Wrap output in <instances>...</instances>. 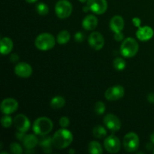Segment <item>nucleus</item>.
<instances>
[{"label": "nucleus", "mask_w": 154, "mask_h": 154, "mask_svg": "<svg viewBox=\"0 0 154 154\" xmlns=\"http://www.w3.org/2000/svg\"><path fill=\"white\" fill-rule=\"evenodd\" d=\"M54 124L49 117H40L36 119L32 125V130L39 136L48 135L52 131Z\"/></svg>", "instance_id": "nucleus-2"}, {"label": "nucleus", "mask_w": 154, "mask_h": 154, "mask_svg": "<svg viewBox=\"0 0 154 154\" xmlns=\"http://www.w3.org/2000/svg\"><path fill=\"white\" fill-rule=\"evenodd\" d=\"M73 138V134L70 131L66 128H62L53 135V146L57 150H63L71 145Z\"/></svg>", "instance_id": "nucleus-1"}, {"label": "nucleus", "mask_w": 154, "mask_h": 154, "mask_svg": "<svg viewBox=\"0 0 154 154\" xmlns=\"http://www.w3.org/2000/svg\"><path fill=\"white\" fill-rule=\"evenodd\" d=\"M89 45L95 51H100L105 45V38L99 32H93L88 37Z\"/></svg>", "instance_id": "nucleus-12"}, {"label": "nucleus", "mask_w": 154, "mask_h": 154, "mask_svg": "<svg viewBox=\"0 0 154 154\" xmlns=\"http://www.w3.org/2000/svg\"><path fill=\"white\" fill-rule=\"evenodd\" d=\"M90 10V8H89V7L87 6V5L86 6H84V7H83V11L84 12H88Z\"/></svg>", "instance_id": "nucleus-37"}, {"label": "nucleus", "mask_w": 154, "mask_h": 154, "mask_svg": "<svg viewBox=\"0 0 154 154\" xmlns=\"http://www.w3.org/2000/svg\"><path fill=\"white\" fill-rule=\"evenodd\" d=\"M74 38L76 42L81 43V42H84V38H85V35L82 32H77L74 35Z\"/></svg>", "instance_id": "nucleus-31"}, {"label": "nucleus", "mask_w": 154, "mask_h": 154, "mask_svg": "<svg viewBox=\"0 0 154 154\" xmlns=\"http://www.w3.org/2000/svg\"><path fill=\"white\" fill-rule=\"evenodd\" d=\"M150 141H151L152 143H153V144H154V132H153V133L150 135Z\"/></svg>", "instance_id": "nucleus-38"}, {"label": "nucleus", "mask_w": 154, "mask_h": 154, "mask_svg": "<svg viewBox=\"0 0 154 154\" xmlns=\"http://www.w3.org/2000/svg\"><path fill=\"white\" fill-rule=\"evenodd\" d=\"M0 52L2 55H8L12 51L14 48L13 41L8 37H3L1 38Z\"/></svg>", "instance_id": "nucleus-19"}, {"label": "nucleus", "mask_w": 154, "mask_h": 154, "mask_svg": "<svg viewBox=\"0 0 154 154\" xmlns=\"http://www.w3.org/2000/svg\"><path fill=\"white\" fill-rule=\"evenodd\" d=\"M87 5L93 13L98 15L105 14L108 9L107 0H88Z\"/></svg>", "instance_id": "nucleus-10"}, {"label": "nucleus", "mask_w": 154, "mask_h": 154, "mask_svg": "<svg viewBox=\"0 0 154 154\" xmlns=\"http://www.w3.org/2000/svg\"><path fill=\"white\" fill-rule=\"evenodd\" d=\"M35 10L37 13L41 16H46L49 13V7L48 5L44 2H40L35 6Z\"/></svg>", "instance_id": "nucleus-26"}, {"label": "nucleus", "mask_w": 154, "mask_h": 154, "mask_svg": "<svg viewBox=\"0 0 154 154\" xmlns=\"http://www.w3.org/2000/svg\"><path fill=\"white\" fill-rule=\"evenodd\" d=\"M153 145H154L153 143H152L151 141H150V142H148L147 144H146V148H147V150H151L153 148Z\"/></svg>", "instance_id": "nucleus-36"}, {"label": "nucleus", "mask_w": 154, "mask_h": 154, "mask_svg": "<svg viewBox=\"0 0 154 154\" xmlns=\"http://www.w3.org/2000/svg\"><path fill=\"white\" fill-rule=\"evenodd\" d=\"M14 125L18 132H26L30 128V120L26 115L22 114H17L14 119Z\"/></svg>", "instance_id": "nucleus-13"}, {"label": "nucleus", "mask_w": 154, "mask_h": 154, "mask_svg": "<svg viewBox=\"0 0 154 154\" xmlns=\"http://www.w3.org/2000/svg\"><path fill=\"white\" fill-rule=\"evenodd\" d=\"M124 20L120 15H115L111 19L109 23L110 29L114 33L123 31L124 28Z\"/></svg>", "instance_id": "nucleus-16"}, {"label": "nucleus", "mask_w": 154, "mask_h": 154, "mask_svg": "<svg viewBox=\"0 0 154 154\" xmlns=\"http://www.w3.org/2000/svg\"><path fill=\"white\" fill-rule=\"evenodd\" d=\"M105 110H106V107H105V104L104 102L99 101L95 104L94 111L98 115H102L105 112Z\"/></svg>", "instance_id": "nucleus-27"}, {"label": "nucleus", "mask_w": 154, "mask_h": 154, "mask_svg": "<svg viewBox=\"0 0 154 154\" xmlns=\"http://www.w3.org/2000/svg\"><path fill=\"white\" fill-rule=\"evenodd\" d=\"M36 135V134H28L25 135L22 141L26 150H33L38 144L39 139Z\"/></svg>", "instance_id": "nucleus-18"}, {"label": "nucleus", "mask_w": 154, "mask_h": 154, "mask_svg": "<svg viewBox=\"0 0 154 154\" xmlns=\"http://www.w3.org/2000/svg\"><path fill=\"white\" fill-rule=\"evenodd\" d=\"M139 45L138 42L132 37H128L122 42L120 46V54L125 58H132L138 52Z\"/></svg>", "instance_id": "nucleus-4"}, {"label": "nucleus", "mask_w": 154, "mask_h": 154, "mask_svg": "<svg viewBox=\"0 0 154 154\" xmlns=\"http://www.w3.org/2000/svg\"><path fill=\"white\" fill-rule=\"evenodd\" d=\"M54 36L51 33L43 32L39 34L35 40V46L39 51H50L54 48L56 44Z\"/></svg>", "instance_id": "nucleus-3"}, {"label": "nucleus", "mask_w": 154, "mask_h": 154, "mask_svg": "<svg viewBox=\"0 0 154 154\" xmlns=\"http://www.w3.org/2000/svg\"><path fill=\"white\" fill-rule=\"evenodd\" d=\"M132 23H133V25L135 26V27H137V28H139V27L141 26V20L140 19L139 17H133V18H132Z\"/></svg>", "instance_id": "nucleus-33"}, {"label": "nucleus", "mask_w": 154, "mask_h": 154, "mask_svg": "<svg viewBox=\"0 0 154 154\" xmlns=\"http://www.w3.org/2000/svg\"><path fill=\"white\" fill-rule=\"evenodd\" d=\"M88 152L91 154H102L103 153V150L100 143L96 141H93L89 144Z\"/></svg>", "instance_id": "nucleus-23"}, {"label": "nucleus", "mask_w": 154, "mask_h": 154, "mask_svg": "<svg viewBox=\"0 0 154 154\" xmlns=\"http://www.w3.org/2000/svg\"><path fill=\"white\" fill-rule=\"evenodd\" d=\"M98 26V18L93 14L86 16L82 20V26L87 31H93Z\"/></svg>", "instance_id": "nucleus-17"}, {"label": "nucleus", "mask_w": 154, "mask_h": 154, "mask_svg": "<svg viewBox=\"0 0 154 154\" xmlns=\"http://www.w3.org/2000/svg\"><path fill=\"white\" fill-rule=\"evenodd\" d=\"M38 0H26V2L28 3H29V4H33V3L36 2Z\"/></svg>", "instance_id": "nucleus-39"}, {"label": "nucleus", "mask_w": 154, "mask_h": 154, "mask_svg": "<svg viewBox=\"0 0 154 154\" xmlns=\"http://www.w3.org/2000/svg\"><path fill=\"white\" fill-rule=\"evenodd\" d=\"M1 154H8L7 152H2Z\"/></svg>", "instance_id": "nucleus-42"}, {"label": "nucleus", "mask_w": 154, "mask_h": 154, "mask_svg": "<svg viewBox=\"0 0 154 154\" xmlns=\"http://www.w3.org/2000/svg\"><path fill=\"white\" fill-rule=\"evenodd\" d=\"M113 65H114V69L119 72L124 70L126 66V63L124 59L120 58V57H117V58L114 59V61H113Z\"/></svg>", "instance_id": "nucleus-25"}, {"label": "nucleus", "mask_w": 154, "mask_h": 154, "mask_svg": "<svg viewBox=\"0 0 154 154\" xmlns=\"http://www.w3.org/2000/svg\"><path fill=\"white\" fill-rule=\"evenodd\" d=\"M1 123L4 128H9L12 126V123H14V120H12L10 116L5 114V116L1 118Z\"/></svg>", "instance_id": "nucleus-29"}, {"label": "nucleus", "mask_w": 154, "mask_h": 154, "mask_svg": "<svg viewBox=\"0 0 154 154\" xmlns=\"http://www.w3.org/2000/svg\"><path fill=\"white\" fill-rule=\"evenodd\" d=\"M9 150H10L11 153L13 154H22L23 152L22 147L17 142L11 143L9 147Z\"/></svg>", "instance_id": "nucleus-28"}, {"label": "nucleus", "mask_w": 154, "mask_h": 154, "mask_svg": "<svg viewBox=\"0 0 154 154\" xmlns=\"http://www.w3.org/2000/svg\"><path fill=\"white\" fill-rule=\"evenodd\" d=\"M154 35L153 28L149 26H144L138 28L136 31V37L141 42H147Z\"/></svg>", "instance_id": "nucleus-15"}, {"label": "nucleus", "mask_w": 154, "mask_h": 154, "mask_svg": "<svg viewBox=\"0 0 154 154\" xmlns=\"http://www.w3.org/2000/svg\"><path fill=\"white\" fill-rule=\"evenodd\" d=\"M93 135L96 138L102 139L107 135V130L104 126L98 125L93 129Z\"/></svg>", "instance_id": "nucleus-24"}, {"label": "nucleus", "mask_w": 154, "mask_h": 154, "mask_svg": "<svg viewBox=\"0 0 154 154\" xmlns=\"http://www.w3.org/2000/svg\"><path fill=\"white\" fill-rule=\"evenodd\" d=\"M153 153H154V150H153Z\"/></svg>", "instance_id": "nucleus-43"}, {"label": "nucleus", "mask_w": 154, "mask_h": 154, "mask_svg": "<svg viewBox=\"0 0 154 154\" xmlns=\"http://www.w3.org/2000/svg\"><path fill=\"white\" fill-rule=\"evenodd\" d=\"M71 35L67 30H63L57 34V42L60 45H66L70 41Z\"/></svg>", "instance_id": "nucleus-22"}, {"label": "nucleus", "mask_w": 154, "mask_h": 154, "mask_svg": "<svg viewBox=\"0 0 154 154\" xmlns=\"http://www.w3.org/2000/svg\"><path fill=\"white\" fill-rule=\"evenodd\" d=\"M39 146L42 147L43 151L46 153H50L52 152L53 140L52 138L48 136V135L42 136L41 139H39Z\"/></svg>", "instance_id": "nucleus-20"}, {"label": "nucleus", "mask_w": 154, "mask_h": 154, "mask_svg": "<svg viewBox=\"0 0 154 154\" xmlns=\"http://www.w3.org/2000/svg\"><path fill=\"white\" fill-rule=\"evenodd\" d=\"M18 107L19 104L16 99L14 98H6L1 102L0 109L2 114L5 115H10L16 112L17 110L18 109Z\"/></svg>", "instance_id": "nucleus-9"}, {"label": "nucleus", "mask_w": 154, "mask_h": 154, "mask_svg": "<svg viewBox=\"0 0 154 154\" xmlns=\"http://www.w3.org/2000/svg\"><path fill=\"white\" fill-rule=\"evenodd\" d=\"M50 105L53 109H60V108H63L66 105V99L61 96H54L51 100Z\"/></svg>", "instance_id": "nucleus-21"}, {"label": "nucleus", "mask_w": 154, "mask_h": 154, "mask_svg": "<svg viewBox=\"0 0 154 154\" xmlns=\"http://www.w3.org/2000/svg\"><path fill=\"white\" fill-rule=\"evenodd\" d=\"M69 153H75V150H74L73 149H71L70 150H69Z\"/></svg>", "instance_id": "nucleus-40"}, {"label": "nucleus", "mask_w": 154, "mask_h": 154, "mask_svg": "<svg viewBox=\"0 0 154 154\" xmlns=\"http://www.w3.org/2000/svg\"><path fill=\"white\" fill-rule=\"evenodd\" d=\"M147 101L150 103H154V93H150L147 95Z\"/></svg>", "instance_id": "nucleus-35"}, {"label": "nucleus", "mask_w": 154, "mask_h": 154, "mask_svg": "<svg viewBox=\"0 0 154 154\" xmlns=\"http://www.w3.org/2000/svg\"><path fill=\"white\" fill-rule=\"evenodd\" d=\"M19 60V56L16 54H12L10 57V61L14 63H16Z\"/></svg>", "instance_id": "nucleus-34"}, {"label": "nucleus", "mask_w": 154, "mask_h": 154, "mask_svg": "<svg viewBox=\"0 0 154 154\" xmlns=\"http://www.w3.org/2000/svg\"><path fill=\"white\" fill-rule=\"evenodd\" d=\"M123 145L125 150L129 153L136 152L139 148L140 139L138 135L135 132H130L126 134L123 140Z\"/></svg>", "instance_id": "nucleus-5"}, {"label": "nucleus", "mask_w": 154, "mask_h": 154, "mask_svg": "<svg viewBox=\"0 0 154 154\" xmlns=\"http://www.w3.org/2000/svg\"><path fill=\"white\" fill-rule=\"evenodd\" d=\"M104 147L107 152L110 153H118L121 148L120 139L114 135H109L104 141Z\"/></svg>", "instance_id": "nucleus-8"}, {"label": "nucleus", "mask_w": 154, "mask_h": 154, "mask_svg": "<svg viewBox=\"0 0 154 154\" xmlns=\"http://www.w3.org/2000/svg\"><path fill=\"white\" fill-rule=\"evenodd\" d=\"M103 122L107 129L112 132H118L121 128V121L117 116L113 114L105 115L103 119Z\"/></svg>", "instance_id": "nucleus-11"}, {"label": "nucleus", "mask_w": 154, "mask_h": 154, "mask_svg": "<svg viewBox=\"0 0 154 154\" xmlns=\"http://www.w3.org/2000/svg\"><path fill=\"white\" fill-rule=\"evenodd\" d=\"M73 11L72 3L68 0H60L55 5V13L60 19H66L71 16Z\"/></svg>", "instance_id": "nucleus-6"}, {"label": "nucleus", "mask_w": 154, "mask_h": 154, "mask_svg": "<svg viewBox=\"0 0 154 154\" xmlns=\"http://www.w3.org/2000/svg\"><path fill=\"white\" fill-rule=\"evenodd\" d=\"M59 123H60V126L62 128H67L70 124V120H69V118L68 117L63 116L60 119Z\"/></svg>", "instance_id": "nucleus-30"}, {"label": "nucleus", "mask_w": 154, "mask_h": 154, "mask_svg": "<svg viewBox=\"0 0 154 154\" xmlns=\"http://www.w3.org/2000/svg\"><path fill=\"white\" fill-rule=\"evenodd\" d=\"M114 39H115L116 42H123L124 40V35L122 32H116L114 33Z\"/></svg>", "instance_id": "nucleus-32"}, {"label": "nucleus", "mask_w": 154, "mask_h": 154, "mask_svg": "<svg viewBox=\"0 0 154 154\" xmlns=\"http://www.w3.org/2000/svg\"><path fill=\"white\" fill-rule=\"evenodd\" d=\"M125 95L124 87L121 85H115L107 89L105 92V97L110 102L117 101L122 99Z\"/></svg>", "instance_id": "nucleus-7"}, {"label": "nucleus", "mask_w": 154, "mask_h": 154, "mask_svg": "<svg viewBox=\"0 0 154 154\" xmlns=\"http://www.w3.org/2000/svg\"><path fill=\"white\" fill-rule=\"evenodd\" d=\"M14 73L21 78H28L32 74V68L27 63H18L14 67Z\"/></svg>", "instance_id": "nucleus-14"}, {"label": "nucleus", "mask_w": 154, "mask_h": 154, "mask_svg": "<svg viewBox=\"0 0 154 154\" xmlns=\"http://www.w3.org/2000/svg\"><path fill=\"white\" fill-rule=\"evenodd\" d=\"M80 2H81V3H85V2H87V1H88V0H79Z\"/></svg>", "instance_id": "nucleus-41"}]
</instances>
